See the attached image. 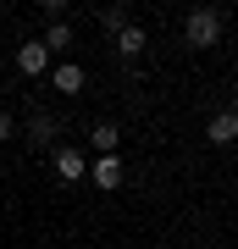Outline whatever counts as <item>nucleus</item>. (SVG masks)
<instances>
[{
    "instance_id": "obj_1",
    "label": "nucleus",
    "mask_w": 238,
    "mask_h": 249,
    "mask_svg": "<svg viewBox=\"0 0 238 249\" xmlns=\"http://www.w3.org/2000/svg\"><path fill=\"white\" fill-rule=\"evenodd\" d=\"M221 34H227V17L216 6H194L183 17V45L188 50H211V45H221Z\"/></svg>"
},
{
    "instance_id": "obj_2",
    "label": "nucleus",
    "mask_w": 238,
    "mask_h": 249,
    "mask_svg": "<svg viewBox=\"0 0 238 249\" xmlns=\"http://www.w3.org/2000/svg\"><path fill=\"white\" fill-rule=\"evenodd\" d=\"M61 127H67V122H61L55 111H28V122H17V133L34 144L39 155H50L55 144H61Z\"/></svg>"
},
{
    "instance_id": "obj_3",
    "label": "nucleus",
    "mask_w": 238,
    "mask_h": 249,
    "mask_svg": "<svg viewBox=\"0 0 238 249\" xmlns=\"http://www.w3.org/2000/svg\"><path fill=\"white\" fill-rule=\"evenodd\" d=\"M50 178L55 183H83L89 178V150H78V144H55V150H50Z\"/></svg>"
},
{
    "instance_id": "obj_4",
    "label": "nucleus",
    "mask_w": 238,
    "mask_h": 249,
    "mask_svg": "<svg viewBox=\"0 0 238 249\" xmlns=\"http://www.w3.org/2000/svg\"><path fill=\"white\" fill-rule=\"evenodd\" d=\"M89 183H94L100 194H116V188L128 183V166H122V155H94V160H89Z\"/></svg>"
},
{
    "instance_id": "obj_5",
    "label": "nucleus",
    "mask_w": 238,
    "mask_h": 249,
    "mask_svg": "<svg viewBox=\"0 0 238 249\" xmlns=\"http://www.w3.org/2000/svg\"><path fill=\"white\" fill-rule=\"evenodd\" d=\"M17 72L22 78H44V72H50V50H44L39 39H22L17 45Z\"/></svg>"
},
{
    "instance_id": "obj_6",
    "label": "nucleus",
    "mask_w": 238,
    "mask_h": 249,
    "mask_svg": "<svg viewBox=\"0 0 238 249\" xmlns=\"http://www.w3.org/2000/svg\"><path fill=\"white\" fill-rule=\"evenodd\" d=\"M205 139H211V144H238V106L211 111V122H205Z\"/></svg>"
},
{
    "instance_id": "obj_7",
    "label": "nucleus",
    "mask_w": 238,
    "mask_h": 249,
    "mask_svg": "<svg viewBox=\"0 0 238 249\" xmlns=\"http://www.w3.org/2000/svg\"><path fill=\"white\" fill-rule=\"evenodd\" d=\"M83 83H89V72H83L78 61L50 67V89H55V94H83Z\"/></svg>"
},
{
    "instance_id": "obj_8",
    "label": "nucleus",
    "mask_w": 238,
    "mask_h": 249,
    "mask_svg": "<svg viewBox=\"0 0 238 249\" xmlns=\"http://www.w3.org/2000/svg\"><path fill=\"white\" fill-rule=\"evenodd\" d=\"M39 45L50 50V55H61V50H72V45H78V28H72V22H44Z\"/></svg>"
},
{
    "instance_id": "obj_9",
    "label": "nucleus",
    "mask_w": 238,
    "mask_h": 249,
    "mask_svg": "<svg viewBox=\"0 0 238 249\" xmlns=\"http://www.w3.org/2000/svg\"><path fill=\"white\" fill-rule=\"evenodd\" d=\"M111 45H116V55H122V61H139V55H144V45H150V34H144L139 22H128L122 34L111 39Z\"/></svg>"
},
{
    "instance_id": "obj_10",
    "label": "nucleus",
    "mask_w": 238,
    "mask_h": 249,
    "mask_svg": "<svg viewBox=\"0 0 238 249\" xmlns=\"http://www.w3.org/2000/svg\"><path fill=\"white\" fill-rule=\"evenodd\" d=\"M89 150H94V155H116V150H122V127H116V122H94V127H89Z\"/></svg>"
},
{
    "instance_id": "obj_11",
    "label": "nucleus",
    "mask_w": 238,
    "mask_h": 249,
    "mask_svg": "<svg viewBox=\"0 0 238 249\" xmlns=\"http://www.w3.org/2000/svg\"><path fill=\"white\" fill-rule=\"evenodd\" d=\"M128 22H133V11H128V6H106V11H100V28H106V34H111V39H116V34H122V28H128Z\"/></svg>"
},
{
    "instance_id": "obj_12",
    "label": "nucleus",
    "mask_w": 238,
    "mask_h": 249,
    "mask_svg": "<svg viewBox=\"0 0 238 249\" xmlns=\"http://www.w3.org/2000/svg\"><path fill=\"white\" fill-rule=\"evenodd\" d=\"M39 11H44V22H67V0H39Z\"/></svg>"
},
{
    "instance_id": "obj_13",
    "label": "nucleus",
    "mask_w": 238,
    "mask_h": 249,
    "mask_svg": "<svg viewBox=\"0 0 238 249\" xmlns=\"http://www.w3.org/2000/svg\"><path fill=\"white\" fill-rule=\"evenodd\" d=\"M6 139H17V116H11V111H0V144H6Z\"/></svg>"
}]
</instances>
